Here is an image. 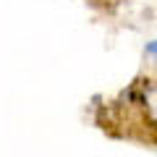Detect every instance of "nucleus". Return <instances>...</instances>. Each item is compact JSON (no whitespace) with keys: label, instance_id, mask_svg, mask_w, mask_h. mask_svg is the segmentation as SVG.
<instances>
[]
</instances>
